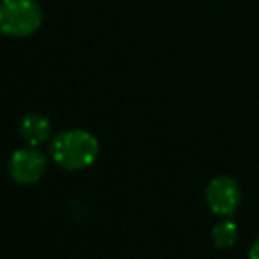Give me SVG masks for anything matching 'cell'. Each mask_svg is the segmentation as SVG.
I'll return each instance as SVG.
<instances>
[{"instance_id": "2", "label": "cell", "mask_w": 259, "mask_h": 259, "mask_svg": "<svg viewBox=\"0 0 259 259\" xmlns=\"http://www.w3.org/2000/svg\"><path fill=\"white\" fill-rule=\"evenodd\" d=\"M43 11L36 0H2L0 32L8 37H27L41 27Z\"/></svg>"}, {"instance_id": "1", "label": "cell", "mask_w": 259, "mask_h": 259, "mask_svg": "<svg viewBox=\"0 0 259 259\" xmlns=\"http://www.w3.org/2000/svg\"><path fill=\"white\" fill-rule=\"evenodd\" d=\"M50 151L57 165L62 169L82 170L93 165L98 158L100 144L96 137L85 130H68L55 137Z\"/></svg>"}, {"instance_id": "3", "label": "cell", "mask_w": 259, "mask_h": 259, "mask_svg": "<svg viewBox=\"0 0 259 259\" xmlns=\"http://www.w3.org/2000/svg\"><path fill=\"white\" fill-rule=\"evenodd\" d=\"M206 202L215 215L231 217L241 202L240 185L231 176H217L206 188Z\"/></svg>"}, {"instance_id": "6", "label": "cell", "mask_w": 259, "mask_h": 259, "mask_svg": "<svg viewBox=\"0 0 259 259\" xmlns=\"http://www.w3.org/2000/svg\"><path fill=\"white\" fill-rule=\"evenodd\" d=\"M213 243L219 248H231L238 240V227L233 220H220L211 231Z\"/></svg>"}, {"instance_id": "7", "label": "cell", "mask_w": 259, "mask_h": 259, "mask_svg": "<svg viewBox=\"0 0 259 259\" xmlns=\"http://www.w3.org/2000/svg\"><path fill=\"white\" fill-rule=\"evenodd\" d=\"M248 259H259V238L250 245V250H248Z\"/></svg>"}, {"instance_id": "5", "label": "cell", "mask_w": 259, "mask_h": 259, "mask_svg": "<svg viewBox=\"0 0 259 259\" xmlns=\"http://www.w3.org/2000/svg\"><path fill=\"white\" fill-rule=\"evenodd\" d=\"M20 134L29 146H39L50 137L52 122L41 114H29L20 122Z\"/></svg>"}, {"instance_id": "4", "label": "cell", "mask_w": 259, "mask_h": 259, "mask_svg": "<svg viewBox=\"0 0 259 259\" xmlns=\"http://www.w3.org/2000/svg\"><path fill=\"white\" fill-rule=\"evenodd\" d=\"M47 169V156L36 148H20L9 160V174L20 185L36 183Z\"/></svg>"}]
</instances>
